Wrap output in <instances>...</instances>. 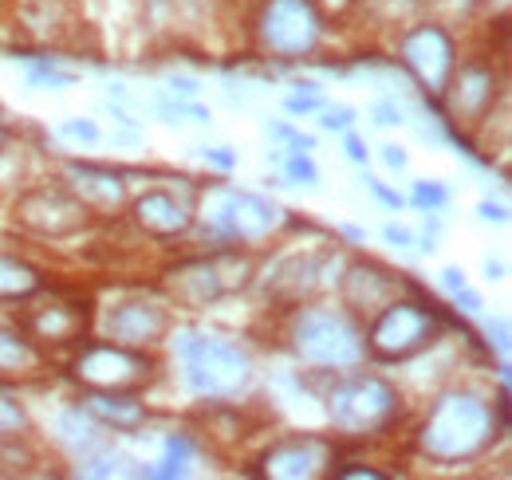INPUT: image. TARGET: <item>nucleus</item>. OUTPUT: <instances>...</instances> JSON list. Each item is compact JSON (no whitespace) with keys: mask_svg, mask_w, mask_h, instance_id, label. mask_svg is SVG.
I'll return each instance as SVG.
<instances>
[{"mask_svg":"<svg viewBox=\"0 0 512 480\" xmlns=\"http://www.w3.org/2000/svg\"><path fill=\"white\" fill-rule=\"evenodd\" d=\"M497 437V414L465 390L442 394L430 421L422 425V449L438 461H465L477 457Z\"/></svg>","mask_w":512,"mask_h":480,"instance_id":"nucleus-1","label":"nucleus"},{"mask_svg":"<svg viewBox=\"0 0 512 480\" xmlns=\"http://www.w3.org/2000/svg\"><path fill=\"white\" fill-rule=\"evenodd\" d=\"M178 355H182L186 386L201 398H233L253 378L249 355L237 343L217 335H186L178 343Z\"/></svg>","mask_w":512,"mask_h":480,"instance_id":"nucleus-2","label":"nucleus"},{"mask_svg":"<svg viewBox=\"0 0 512 480\" xmlns=\"http://www.w3.org/2000/svg\"><path fill=\"white\" fill-rule=\"evenodd\" d=\"M438 339V319L430 303L414 300H390L375 311V323L367 331V351L379 362L414 359Z\"/></svg>","mask_w":512,"mask_h":480,"instance_id":"nucleus-3","label":"nucleus"},{"mask_svg":"<svg viewBox=\"0 0 512 480\" xmlns=\"http://www.w3.org/2000/svg\"><path fill=\"white\" fill-rule=\"evenodd\" d=\"M292 339H296V355L316 366H355L367 355L351 319L339 311H323V307H308L296 315Z\"/></svg>","mask_w":512,"mask_h":480,"instance_id":"nucleus-4","label":"nucleus"},{"mask_svg":"<svg viewBox=\"0 0 512 480\" xmlns=\"http://www.w3.org/2000/svg\"><path fill=\"white\" fill-rule=\"evenodd\" d=\"M398 414L394 386L375 374H355L331 390V421L343 433H375Z\"/></svg>","mask_w":512,"mask_h":480,"instance_id":"nucleus-5","label":"nucleus"},{"mask_svg":"<svg viewBox=\"0 0 512 480\" xmlns=\"http://www.w3.org/2000/svg\"><path fill=\"white\" fill-rule=\"evenodd\" d=\"M323 16L312 0H268L260 12V40L268 52L296 60L320 44Z\"/></svg>","mask_w":512,"mask_h":480,"instance_id":"nucleus-6","label":"nucleus"},{"mask_svg":"<svg viewBox=\"0 0 512 480\" xmlns=\"http://www.w3.org/2000/svg\"><path fill=\"white\" fill-rule=\"evenodd\" d=\"M16 221L40 237L64 240L79 229H87L91 205H83L79 197H71L64 189H32L16 201Z\"/></svg>","mask_w":512,"mask_h":480,"instance_id":"nucleus-7","label":"nucleus"},{"mask_svg":"<svg viewBox=\"0 0 512 480\" xmlns=\"http://www.w3.org/2000/svg\"><path fill=\"white\" fill-rule=\"evenodd\" d=\"M276 213L280 209L256 193H241V189H213L209 193V225L225 240H256L272 233Z\"/></svg>","mask_w":512,"mask_h":480,"instance_id":"nucleus-8","label":"nucleus"},{"mask_svg":"<svg viewBox=\"0 0 512 480\" xmlns=\"http://www.w3.org/2000/svg\"><path fill=\"white\" fill-rule=\"evenodd\" d=\"M75 374L91 390H134V386H142L150 378V359H142L134 347L99 343V347H87L79 355Z\"/></svg>","mask_w":512,"mask_h":480,"instance_id":"nucleus-9","label":"nucleus"},{"mask_svg":"<svg viewBox=\"0 0 512 480\" xmlns=\"http://www.w3.org/2000/svg\"><path fill=\"white\" fill-rule=\"evenodd\" d=\"M402 63L406 71L422 83V91L442 95L453 75V40L446 28L438 24H422L402 40Z\"/></svg>","mask_w":512,"mask_h":480,"instance_id":"nucleus-10","label":"nucleus"},{"mask_svg":"<svg viewBox=\"0 0 512 480\" xmlns=\"http://www.w3.org/2000/svg\"><path fill=\"white\" fill-rule=\"evenodd\" d=\"M245 284L249 280L225 272V256H217V260H190L178 272H170V280H166L170 296L178 303H186V307H205V303L221 300L225 292L245 288Z\"/></svg>","mask_w":512,"mask_h":480,"instance_id":"nucleus-11","label":"nucleus"},{"mask_svg":"<svg viewBox=\"0 0 512 480\" xmlns=\"http://www.w3.org/2000/svg\"><path fill=\"white\" fill-rule=\"evenodd\" d=\"M166 327H170L166 307L146 303V300L119 303V307L107 315V335H111V343H119V347H146V343L162 339Z\"/></svg>","mask_w":512,"mask_h":480,"instance_id":"nucleus-12","label":"nucleus"},{"mask_svg":"<svg viewBox=\"0 0 512 480\" xmlns=\"http://www.w3.org/2000/svg\"><path fill=\"white\" fill-rule=\"evenodd\" d=\"M134 225L154 240H174L182 237L193 225V213L170 193V189H150L134 201Z\"/></svg>","mask_w":512,"mask_h":480,"instance_id":"nucleus-13","label":"nucleus"},{"mask_svg":"<svg viewBox=\"0 0 512 480\" xmlns=\"http://www.w3.org/2000/svg\"><path fill=\"white\" fill-rule=\"evenodd\" d=\"M87 327V303H64V300H44L28 307V331L36 339H52V343H71L79 339Z\"/></svg>","mask_w":512,"mask_h":480,"instance_id":"nucleus-14","label":"nucleus"},{"mask_svg":"<svg viewBox=\"0 0 512 480\" xmlns=\"http://www.w3.org/2000/svg\"><path fill=\"white\" fill-rule=\"evenodd\" d=\"M327 465V445L320 437H296V441H280L268 457H264V473L268 477H316Z\"/></svg>","mask_w":512,"mask_h":480,"instance_id":"nucleus-15","label":"nucleus"},{"mask_svg":"<svg viewBox=\"0 0 512 480\" xmlns=\"http://www.w3.org/2000/svg\"><path fill=\"white\" fill-rule=\"evenodd\" d=\"M398 288V280L379 268V264H355L351 272H347V280H343V300L347 307H371V311H379L383 303H390L386 296Z\"/></svg>","mask_w":512,"mask_h":480,"instance_id":"nucleus-16","label":"nucleus"},{"mask_svg":"<svg viewBox=\"0 0 512 480\" xmlns=\"http://www.w3.org/2000/svg\"><path fill=\"white\" fill-rule=\"evenodd\" d=\"M79 410H87L91 418L107 421V425H115V429H138L142 421H146V410H142V402L127 394V390H91L83 402H79Z\"/></svg>","mask_w":512,"mask_h":480,"instance_id":"nucleus-17","label":"nucleus"},{"mask_svg":"<svg viewBox=\"0 0 512 480\" xmlns=\"http://www.w3.org/2000/svg\"><path fill=\"white\" fill-rule=\"evenodd\" d=\"M71 174L79 178V201L83 205H99V209H119L127 185L115 170L103 166H71Z\"/></svg>","mask_w":512,"mask_h":480,"instance_id":"nucleus-18","label":"nucleus"},{"mask_svg":"<svg viewBox=\"0 0 512 480\" xmlns=\"http://www.w3.org/2000/svg\"><path fill=\"white\" fill-rule=\"evenodd\" d=\"M453 103H457V115H465L469 122L481 119L485 107L493 103V71L489 67H461L457 87H453Z\"/></svg>","mask_w":512,"mask_h":480,"instance_id":"nucleus-19","label":"nucleus"},{"mask_svg":"<svg viewBox=\"0 0 512 480\" xmlns=\"http://www.w3.org/2000/svg\"><path fill=\"white\" fill-rule=\"evenodd\" d=\"M40 292V272L16 256H0V300H28Z\"/></svg>","mask_w":512,"mask_h":480,"instance_id":"nucleus-20","label":"nucleus"},{"mask_svg":"<svg viewBox=\"0 0 512 480\" xmlns=\"http://www.w3.org/2000/svg\"><path fill=\"white\" fill-rule=\"evenodd\" d=\"M36 347L20 335V331H8L0 327V374H24V370H36Z\"/></svg>","mask_w":512,"mask_h":480,"instance_id":"nucleus-21","label":"nucleus"},{"mask_svg":"<svg viewBox=\"0 0 512 480\" xmlns=\"http://www.w3.org/2000/svg\"><path fill=\"white\" fill-rule=\"evenodd\" d=\"M190 457H193L190 437L174 433V437L166 441V461H162L158 469H150V477H182V473H186V465H190Z\"/></svg>","mask_w":512,"mask_h":480,"instance_id":"nucleus-22","label":"nucleus"},{"mask_svg":"<svg viewBox=\"0 0 512 480\" xmlns=\"http://www.w3.org/2000/svg\"><path fill=\"white\" fill-rule=\"evenodd\" d=\"M414 205H422L426 213H438V209L449 205V189L438 185V181H418L414 185Z\"/></svg>","mask_w":512,"mask_h":480,"instance_id":"nucleus-23","label":"nucleus"},{"mask_svg":"<svg viewBox=\"0 0 512 480\" xmlns=\"http://www.w3.org/2000/svg\"><path fill=\"white\" fill-rule=\"evenodd\" d=\"M28 425V414L20 410V402H12L8 394H0V437H12Z\"/></svg>","mask_w":512,"mask_h":480,"instance_id":"nucleus-24","label":"nucleus"},{"mask_svg":"<svg viewBox=\"0 0 512 480\" xmlns=\"http://www.w3.org/2000/svg\"><path fill=\"white\" fill-rule=\"evenodd\" d=\"M284 170H288V178L304 181V185H316V181H320V170H316V162H312L308 154H292V158L284 162Z\"/></svg>","mask_w":512,"mask_h":480,"instance_id":"nucleus-25","label":"nucleus"},{"mask_svg":"<svg viewBox=\"0 0 512 480\" xmlns=\"http://www.w3.org/2000/svg\"><path fill=\"white\" fill-rule=\"evenodd\" d=\"M323 130H351V122H355V111L351 107H331L327 115H323Z\"/></svg>","mask_w":512,"mask_h":480,"instance_id":"nucleus-26","label":"nucleus"},{"mask_svg":"<svg viewBox=\"0 0 512 480\" xmlns=\"http://www.w3.org/2000/svg\"><path fill=\"white\" fill-rule=\"evenodd\" d=\"M32 83H52V87H71V83H75V75H67V71H56V67H36V71H32Z\"/></svg>","mask_w":512,"mask_h":480,"instance_id":"nucleus-27","label":"nucleus"},{"mask_svg":"<svg viewBox=\"0 0 512 480\" xmlns=\"http://www.w3.org/2000/svg\"><path fill=\"white\" fill-rule=\"evenodd\" d=\"M60 130H64V134H71V138H87V142H95V138H99V126H95V122H79V119H71V122H64V126H60Z\"/></svg>","mask_w":512,"mask_h":480,"instance_id":"nucleus-28","label":"nucleus"},{"mask_svg":"<svg viewBox=\"0 0 512 480\" xmlns=\"http://www.w3.org/2000/svg\"><path fill=\"white\" fill-rule=\"evenodd\" d=\"M320 107H323L320 95H304V91H300L296 99H288V111H292V115H308V111H320Z\"/></svg>","mask_w":512,"mask_h":480,"instance_id":"nucleus-29","label":"nucleus"},{"mask_svg":"<svg viewBox=\"0 0 512 480\" xmlns=\"http://www.w3.org/2000/svg\"><path fill=\"white\" fill-rule=\"evenodd\" d=\"M375 122L379 126H394V122H402V111L394 103H375Z\"/></svg>","mask_w":512,"mask_h":480,"instance_id":"nucleus-30","label":"nucleus"},{"mask_svg":"<svg viewBox=\"0 0 512 480\" xmlns=\"http://www.w3.org/2000/svg\"><path fill=\"white\" fill-rule=\"evenodd\" d=\"M367 185H371V193H375V197H379L383 205H390V209H398V205H402V197H398V193H390V189H386L383 181L367 178Z\"/></svg>","mask_w":512,"mask_h":480,"instance_id":"nucleus-31","label":"nucleus"},{"mask_svg":"<svg viewBox=\"0 0 512 480\" xmlns=\"http://www.w3.org/2000/svg\"><path fill=\"white\" fill-rule=\"evenodd\" d=\"M383 237L390 240V244H398V248H410V244H414V233H410V229H398V225H386Z\"/></svg>","mask_w":512,"mask_h":480,"instance_id":"nucleus-32","label":"nucleus"},{"mask_svg":"<svg viewBox=\"0 0 512 480\" xmlns=\"http://www.w3.org/2000/svg\"><path fill=\"white\" fill-rule=\"evenodd\" d=\"M347 158H351V162H367V146H363V138L351 134V130H347Z\"/></svg>","mask_w":512,"mask_h":480,"instance_id":"nucleus-33","label":"nucleus"},{"mask_svg":"<svg viewBox=\"0 0 512 480\" xmlns=\"http://www.w3.org/2000/svg\"><path fill=\"white\" fill-rule=\"evenodd\" d=\"M383 162L390 170H406V150L402 146H383Z\"/></svg>","mask_w":512,"mask_h":480,"instance_id":"nucleus-34","label":"nucleus"},{"mask_svg":"<svg viewBox=\"0 0 512 480\" xmlns=\"http://www.w3.org/2000/svg\"><path fill=\"white\" fill-rule=\"evenodd\" d=\"M312 4H316L320 16H331V12H347L355 0H312Z\"/></svg>","mask_w":512,"mask_h":480,"instance_id":"nucleus-35","label":"nucleus"},{"mask_svg":"<svg viewBox=\"0 0 512 480\" xmlns=\"http://www.w3.org/2000/svg\"><path fill=\"white\" fill-rule=\"evenodd\" d=\"M201 154H205V162H217V166H221V170H229V166H233V162H237V158H233V154H225V146H221V150H201Z\"/></svg>","mask_w":512,"mask_h":480,"instance_id":"nucleus-36","label":"nucleus"},{"mask_svg":"<svg viewBox=\"0 0 512 480\" xmlns=\"http://www.w3.org/2000/svg\"><path fill=\"white\" fill-rule=\"evenodd\" d=\"M170 87H174V95H182V99H193V95H197V83H193V79H170Z\"/></svg>","mask_w":512,"mask_h":480,"instance_id":"nucleus-37","label":"nucleus"},{"mask_svg":"<svg viewBox=\"0 0 512 480\" xmlns=\"http://www.w3.org/2000/svg\"><path fill=\"white\" fill-rule=\"evenodd\" d=\"M442 284H446L449 292H461V288H465V276H461L457 268H446V272H442Z\"/></svg>","mask_w":512,"mask_h":480,"instance_id":"nucleus-38","label":"nucleus"},{"mask_svg":"<svg viewBox=\"0 0 512 480\" xmlns=\"http://www.w3.org/2000/svg\"><path fill=\"white\" fill-rule=\"evenodd\" d=\"M339 477H367V480H383L379 469H339Z\"/></svg>","mask_w":512,"mask_h":480,"instance_id":"nucleus-39","label":"nucleus"},{"mask_svg":"<svg viewBox=\"0 0 512 480\" xmlns=\"http://www.w3.org/2000/svg\"><path fill=\"white\" fill-rule=\"evenodd\" d=\"M481 217H485V221H505V209H501V205H489V201H485V205H481Z\"/></svg>","mask_w":512,"mask_h":480,"instance_id":"nucleus-40","label":"nucleus"},{"mask_svg":"<svg viewBox=\"0 0 512 480\" xmlns=\"http://www.w3.org/2000/svg\"><path fill=\"white\" fill-rule=\"evenodd\" d=\"M4 138H8V130H4V122H0V150H4Z\"/></svg>","mask_w":512,"mask_h":480,"instance_id":"nucleus-41","label":"nucleus"}]
</instances>
